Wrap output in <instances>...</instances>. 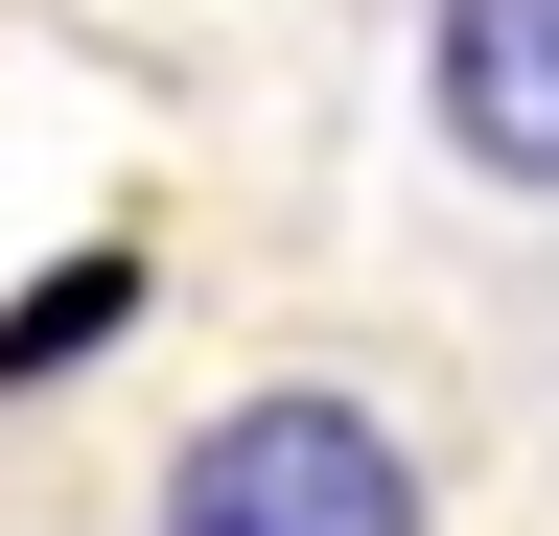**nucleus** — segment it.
I'll use <instances>...</instances> for the list:
<instances>
[{
  "mask_svg": "<svg viewBox=\"0 0 559 536\" xmlns=\"http://www.w3.org/2000/svg\"><path fill=\"white\" fill-rule=\"evenodd\" d=\"M140 536H443V490H419V443L349 373H257V396H210L164 443Z\"/></svg>",
  "mask_w": 559,
  "mask_h": 536,
  "instance_id": "nucleus-1",
  "label": "nucleus"
},
{
  "mask_svg": "<svg viewBox=\"0 0 559 536\" xmlns=\"http://www.w3.org/2000/svg\"><path fill=\"white\" fill-rule=\"evenodd\" d=\"M419 117H443L466 187L559 211V0H443V24H419Z\"/></svg>",
  "mask_w": 559,
  "mask_h": 536,
  "instance_id": "nucleus-2",
  "label": "nucleus"
}]
</instances>
